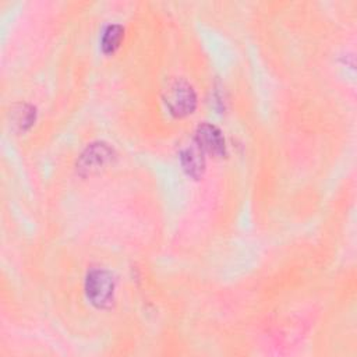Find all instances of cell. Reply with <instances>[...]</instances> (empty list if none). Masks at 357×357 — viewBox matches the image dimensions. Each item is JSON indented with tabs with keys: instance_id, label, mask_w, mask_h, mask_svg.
<instances>
[{
	"instance_id": "cell-1",
	"label": "cell",
	"mask_w": 357,
	"mask_h": 357,
	"mask_svg": "<svg viewBox=\"0 0 357 357\" xmlns=\"http://www.w3.org/2000/svg\"><path fill=\"white\" fill-rule=\"evenodd\" d=\"M85 293L96 308H107L114 297V279L106 269H92L86 275Z\"/></svg>"
},
{
	"instance_id": "cell-2",
	"label": "cell",
	"mask_w": 357,
	"mask_h": 357,
	"mask_svg": "<svg viewBox=\"0 0 357 357\" xmlns=\"http://www.w3.org/2000/svg\"><path fill=\"white\" fill-rule=\"evenodd\" d=\"M165 103L172 114L183 117L192 113L197 106V96L188 82L184 79H176L166 89Z\"/></svg>"
},
{
	"instance_id": "cell-3",
	"label": "cell",
	"mask_w": 357,
	"mask_h": 357,
	"mask_svg": "<svg viewBox=\"0 0 357 357\" xmlns=\"http://www.w3.org/2000/svg\"><path fill=\"white\" fill-rule=\"evenodd\" d=\"M195 141L201 151H205L215 156H223L226 153V144L220 130L212 124H199L195 131Z\"/></svg>"
},
{
	"instance_id": "cell-4",
	"label": "cell",
	"mask_w": 357,
	"mask_h": 357,
	"mask_svg": "<svg viewBox=\"0 0 357 357\" xmlns=\"http://www.w3.org/2000/svg\"><path fill=\"white\" fill-rule=\"evenodd\" d=\"M112 155L113 151L106 144H92L79 156L78 170L86 173L96 172L110 162Z\"/></svg>"
},
{
	"instance_id": "cell-5",
	"label": "cell",
	"mask_w": 357,
	"mask_h": 357,
	"mask_svg": "<svg viewBox=\"0 0 357 357\" xmlns=\"http://www.w3.org/2000/svg\"><path fill=\"white\" fill-rule=\"evenodd\" d=\"M180 160L183 169L187 172V174L192 177H198L202 174V170L205 167V160L202 156V151L199 146H190L185 148L180 153Z\"/></svg>"
},
{
	"instance_id": "cell-6",
	"label": "cell",
	"mask_w": 357,
	"mask_h": 357,
	"mask_svg": "<svg viewBox=\"0 0 357 357\" xmlns=\"http://www.w3.org/2000/svg\"><path fill=\"white\" fill-rule=\"evenodd\" d=\"M35 121V109L29 105H17L11 112V123L20 131L28 130Z\"/></svg>"
},
{
	"instance_id": "cell-7",
	"label": "cell",
	"mask_w": 357,
	"mask_h": 357,
	"mask_svg": "<svg viewBox=\"0 0 357 357\" xmlns=\"http://www.w3.org/2000/svg\"><path fill=\"white\" fill-rule=\"evenodd\" d=\"M121 38H123V28L120 25H109L102 35V40H100L102 50L106 54L113 53L119 47Z\"/></svg>"
}]
</instances>
